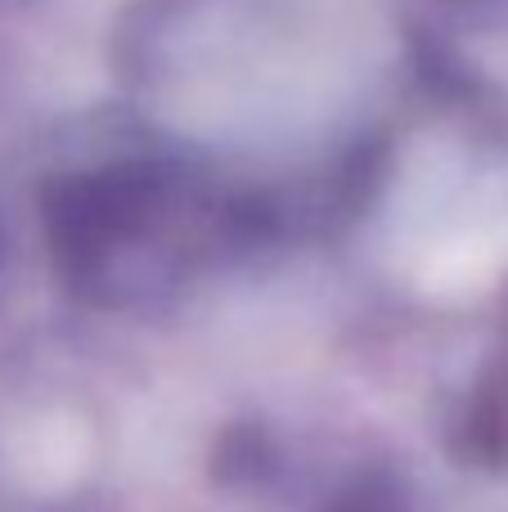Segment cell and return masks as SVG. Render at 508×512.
<instances>
[{"label":"cell","mask_w":508,"mask_h":512,"mask_svg":"<svg viewBox=\"0 0 508 512\" xmlns=\"http://www.w3.org/2000/svg\"><path fill=\"white\" fill-rule=\"evenodd\" d=\"M333 512H396V490L392 481H360L351 495L338 499Z\"/></svg>","instance_id":"1"}]
</instances>
